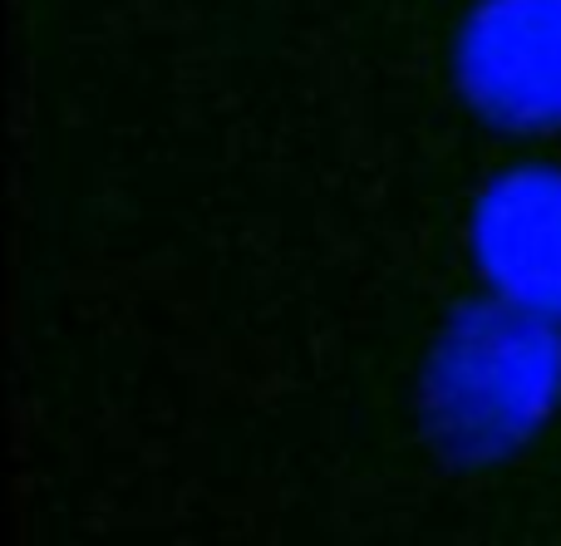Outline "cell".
Listing matches in <instances>:
<instances>
[{"label":"cell","instance_id":"1","mask_svg":"<svg viewBox=\"0 0 561 546\" xmlns=\"http://www.w3.org/2000/svg\"><path fill=\"white\" fill-rule=\"evenodd\" d=\"M463 74L513 124H561V0H493L468 25Z\"/></svg>","mask_w":561,"mask_h":546},{"label":"cell","instance_id":"2","mask_svg":"<svg viewBox=\"0 0 561 546\" xmlns=\"http://www.w3.org/2000/svg\"><path fill=\"white\" fill-rule=\"evenodd\" d=\"M493 242L513 271L561 291V187L552 177L507 187L493 212Z\"/></svg>","mask_w":561,"mask_h":546}]
</instances>
